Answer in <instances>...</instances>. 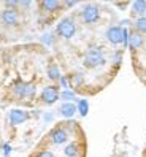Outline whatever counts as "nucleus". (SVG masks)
Instances as JSON below:
<instances>
[{"label":"nucleus","instance_id":"1","mask_svg":"<svg viewBox=\"0 0 146 157\" xmlns=\"http://www.w3.org/2000/svg\"><path fill=\"white\" fill-rule=\"evenodd\" d=\"M105 63V56L100 48H89L84 54V67L97 68Z\"/></svg>","mask_w":146,"mask_h":157},{"label":"nucleus","instance_id":"2","mask_svg":"<svg viewBox=\"0 0 146 157\" xmlns=\"http://www.w3.org/2000/svg\"><path fill=\"white\" fill-rule=\"evenodd\" d=\"M56 32H57L59 36H62V38L70 40L71 36L76 33V24L71 17H63V19H60V22L57 24Z\"/></svg>","mask_w":146,"mask_h":157},{"label":"nucleus","instance_id":"3","mask_svg":"<svg viewBox=\"0 0 146 157\" xmlns=\"http://www.w3.org/2000/svg\"><path fill=\"white\" fill-rule=\"evenodd\" d=\"M100 17V10L97 5H86L83 8V11H81V19H83L84 24H94L98 21Z\"/></svg>","mask_w":146,"mask_h":157},{"label":"nucleus","instance_id":"4","mask_svg":"<svg viewBox=\"0 0 146 157\" xmlns=\"http://www.w3.org/2000/svg\"><path fill=\"white\" fill-rule=\"evenodd\" d=\"M41 101L46 105H52L60 98V92H59V87L57 86H46L43 90H41V95H40Z\"/></svg>","mask_w":146,"mask_h":157},{"label":"nucleus","instance_id":"5","mask_svg":"<svg viewBox=\"0 0 146 157\" xmlns=\"http://www.w3.org/2000/svg\"><path fill=\"white\" fill-rule=\"evenodd\" d=\"M106 40L111 44H119L124 41V29L121 25H111L106 30Z\"/></svg>","mask_w":146,"mask_h":157},{"label":"nucleus","instance_id":"6","mask_svg":"<svg viewBox=\"0 0 146 157\" xmlns=\"http://www.w3.org/2000/svg\"><path fill=\"white\" fill-rule=\"evenodd\" d=\"M0 19H2V22L6 25V27H14L19 24V14H17L16 10H5L0 13Z\"/></svg>","mask_w":146,"mask_h":157},{"label":"nucleus","instance_id":"7","mask_svg":"<svg viewBox=\"0 0 146 157\" xmlns=\"http://www.w3.org/2000/svg\"><path fill=\"white\" fill-rule=\"evenodd\" d=\"M8 117H10L11 125H19V124H22L25 121H29L30 114L27 113V111H22V109H11Z\"/></svg>","mask_w":146,"mask_h":157},{"label":"nucleus","instance_id":"8","mask_svg":"<svg viewBox=\"0 0 146 157\" xmlns=\"http://www.w3.org/2000/svg\"><path fill=\"white\" fill-rule=\"evenodd\" d=\"M143 43H144V38H143V35H141V33H138L136 30L129 32V44H127V46H129L132 51L140 49L141 46H143Z\"/></svg>","mask_w":146,"mask_h":157},{"label":"nucleus","instance_id":"9","mask_svg":"<svg viewBox=\"0 0 146 157\" xmlns=\"http://www.w3.org/2000/svg\"><path fill=\"white\" fill-rule=\"evenodd\" d=\"M67 140H68V133L63 127H57L51 132V141L54 144H63Z\"/></svg>","mask_w":146,"mask_h":157},{"label":"nucleus","instance_id":"10","mask_svg":"<svg viewBox=\"0 0 146 157\" xmlns=\"http://www.w3.org/2000/svg\"><path fill=\"white\" fill-rule=\"evenodd\" d=\"M76 111H78V109H76V105H75V103H70V101L62 103L60 108H59V113H60L63 117H73Z\"/></svg>","mask_w":146,"mask_h":157},{"label":"nucleus","instance_id":"11","mask_svg":"<svg viewBox=\"0 0 146 157\" xmlns=\"http://www.w3.org/2000/svg\"><path fill=\"white\" fill-rule=\"evenodd\" d=\"M40 6H41V10L44 13H54L62 6V3L57 2V0H43V2L40 3Z\"/></svg>","mask_w":146,"mask_h":157},{"label":"nucleus","instance_id":"12","mask_svg":"<svg viewBox=\"0 0 146 157\" xmlns=\"http://www.w3.org/2000/svg\"><path fill=\"white\" fill-rule=\"evenodd\" d=\"M146 13V0H135V2L132 3V14L133 16H144Z\"/></svg>","mask_w":146,"mask_h":157},{"label":"nucleus","instance_id":"13","mask_svg":"<svg viewBox=\"0 0 146 157\" xmlns=\"http://www.w3.org/2000/svg\"><path fill=\"white\" fill-rule=\"evenodd\" d=\"M48 78L49 79H52V81H59L60 79V70H59V67H57V63H54V62H51L49 65H48Z\"/></svg>","mask_w":146,"mask_h":157},{"label":"nucleus","instance_id":"14","mask_svg":"<svg viewBox=\"0 0 146 157\" xmlns=\"http://www.w3.org/2000/svg\"><path fill=\"white\" fill-rule=\"evenodd\" d=\"M68 84L70 87H79L84 84V76L81 73H73V75L68 78Z\"/></svg>","mask_w":146,"mask_h":157},{"label":"nucleus","instance_id":"15","mask_svg":"<svg viewBox=\"0 0 146 157\" xmlns=\"http://www.w3.org/2000/svg\"><path fill=\"white\" fill-rule=\"evenodd\" d=\"M35 95V86L32 82H25V87H24V92H22V97L24 100H29V98H33Z\"/></svg>","mask_w":146,"mask_h":157},{"label":"nucleus","instance_id":"16","mask_svg":"<svg viewBox=\"0 0 146 157\" xmlns=\"http://www.w3.org/2000/svg\"><path fill=\"white\" fill-rule=\"evenodd\" d=\"M135 30L144 35L146 33V16H141V17H136V21H135Z\"/></svg>","mask_w":146,"mask_h":157},{"label":"nucleus","instance_id":"17","mask_svg":"<svg viewBox=\"0 0 146 157\" xmlns=\"http://www.w3.org/2000/svg\"><path fill=\"white\" fill-rule=\"evenodd\" d=\"M76 109H78V113H79L81 116H86V114L89 113V103H87V100H84V98L78 100Z\"/></svg>","mask_w":146,"mask_h":157},{"label":"nucleus","instance_id":"18","mask_svg":"<svg viewBox=\"0 0 146 157\" xmlns=\"http://www.w3.org/2000/svg\"><path fill=\"white\" fill-rule=\"evenodd\" d=\"M63 154L67 157H76L78 155V144L76 143H70L65 146V149H63Z\"/></svg>","mask_w":146,"mask_h":157},{"label":"nucleus","instance_id":"19","mask_svg":"<svg viewBox=\"0 0 146 157\" xmlns=\"http://www.w3.org/2000/svg\"><path fill=\"white\" fill-rule=\"evenodd\" d=\"M24 87H25V82H22V81H16V84H14V94L17 95V97H22V92H24Z\"/></svg>","mask_w":146,"mask_h":157},{"label":"nucleus","instance_id":"20","mask_svg":"<svg viewBox=\"0 0 146 157\" xmlns=\"http://www.w3.org/2000/svg\"><path fill=\"white\" fill-rule=\"evenodd\" d=\"M60 98H63V100H67V101H70V103H73V100H76L75 94H73L71 90H63L62 94H60Z\"/></svg>","mask_w":146,"mask_h":157},{"label":"nucleus","instance_id":"21","mask_svg":"<svg viewBox=\"0 0 146 157\" xmlns=\"http://www.w3.org/2000/svg\"><path fill=\"white\" fill-rule=\"evenodd\" d=\"M36 157H56V155H54L51 151H48V149H44V151H40L38 152V155H36Z\"/></svg>","mask_w":146,"mask_h":157},{"label":"nucleus","instance_id":"22","mask_svg":"<svg viewBox=\"0 0 146 157\" xmlns=\"http://www.w3.org/2000/svg\"><path fill=\"white\" fill-rule=\"evenodd\" d=\"M60 84H62V87H68V79L65 78V76H60Z\"/></svg>","mask_w":146,"mask_h":157},{"label":"nucleus","instance_id":"23","mask_svg":"<svg viewBox=\"0 0 146 157\" xmlns=\"http://www.w3.org/2000/svg\"><path fill=\"white\" fill-rule=\"evenodd\" d=\"M63 5L65 6H73V5H76V2H63Z\"/></svg>","mask_w":146,"mask_h":157},{"label":"nucleus","instance_id":"24","mask_svg":"<svg viewBox=\"0 0 146 157\" xmlns=\"http://www.w3.org/2000/svg\"><path fill=\"white\" fill-rule=\"evenodd\" d=\"M19 5H21V6H29L30 2H19Z\"/></svg>","mask_w":146,"mask_h":157}]
</instances>
